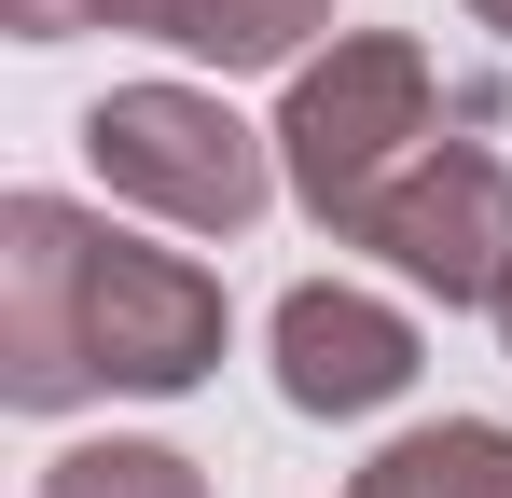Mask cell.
Listing matches in <instances>:
<instances>
[{
	"label": "cell",
	"instance_id": "1",
	"mask_svg": "<svg viewBox=\"0 0 512 498\" xmlns=\"http://www.w3.org/2000/svg\"><path fill=\"white\" fill-rule=\"evenodd\" d=\"M236 346V305L194 249H139L70 194H0V402H180Z\"/></svg>",
	"mask_w": 512,
	"mask_h": 498
},
{
	"label": "cell",
	"instance_id": "2",
	"mask_svg": "<svg viewBox=\"0 0 512 498\" xmlns=\"http://www.w3.org/2000/svg\"><path fill=\"white\" fill-rule=\"evenodd\" d=\"M429 139H443V70H429V42H402V28H333L291 70V97H277V180H291V208L333 249L374 222V194Z\"/></svg>",
	"mask_w": 512,
	"mask_h": 498
},
{
	"label": "cell",
	"instance_id": "3",
	"mask_svg": "<svg viewBox=\"0 0 512 498\" xmlns=\"http://www.w3.org/2000/svg\"><path fill=\"white\" fill-rule=\"evenodd\" d=\"M84 166L111 180V208L167 222V236H250L277 180V125H236L222 83H111L84 111Z\"/></svg>",
	"mask_w": 512,
	"mask_h": 498
},
{
	"label": "cell",
	"instance_id": "4",
	"mask_svg": "<svg viewBox=\"0 0 512 498\" xmlns=\"http://www.w3.org/2000/svg\"><path fill=\"white\" fill-rule=\"evenodd\" d=\"M346 249H374L429 305H485V319H499V291H512V166L485 153V139H429V153L374 194V222Z\"/></svg>",
	"mask_w": 512,
	"mask_h": 498
},
{
	"label": "cell",
	"instance_id": "5",
	"mask_svg": "<svg viewBox=\"0 0 512 498\" xmlns=\"http://www.w3.org/2000/svg\"><path fill=\"white\" fill-rule=\"evenodd\" d=\"M263 346H277V402H291V415H388L402 388H416V360H429L416 319H402L388 291H360V277L277 291Z\"/></svg>",
	"mask_w": 512,
	"mask_h": 498
},
{
	"label": "cell",
	"instance_id": "6",
	"mask_svg": "<svg viewBox=\"0 0 512 498\" xmlns=\"http://www.w3.org/2000/svg\"><path fill=\"white\" fill-rule=\"evenodd\" d=\"M97 28H139V42H167L194 70H305L319 42H333V0H84Z\"/></svg>",
	"mask_w": 512,
	"mask_h": 498
},
{
	"label": "cell",
	"instance_id": "7",
	"mask_svg": "<svg viewBox=\"0 0 512 498\" xmlns=\"http://www.w3.org/2000/svg\"><path fill=\"white\" fill-rule=\"evenodd\" d=\"M346 498H512V429L499 415H429L402 443H374Z\"/></svg>",
	"mask_w": 512,
	"mask_h": 498
},
{
	"label": "cell",
	"instance_id": "8",
	"mask_svg": "<svg viewBox=\"0 0 512 498\" xmlns=\"http://www.w3.org/2000/svg\"><path fill=\"white\" fill-rule=\"evenodd\" d=\"M28 498H208V471L180 443H139V429H97V443H56Z\"/></svg>",
	"mask_w": 512,
	"mask_h": 498
},
{
	"label": "cell",
	"instance_id": "9",
	"mask_svg": "<svg viewBox=\"0 0 512 498\" xmlns=\"http://www.w3.org/2000/svg\"><path fill=\"white\" fill-rule=\"evenodd\" d=\"M0 28H14V42H84L97 14L84 0H0Z\"/></svg>",
	"mask_w": 512,
	"mask_h": 498
},
{
	"label": "cell",
	"instance_id": "10",
	"mask_svg": "<svg viewBox=\"0 0 512 498\" xmlns=\"http://www.w3.org/2000/svg\"><path fill=\"white\" fill-rule=\"evenodd\" d=\"M471 28H499V42H512V0H471Z\"/></svg>",
	"mask_w": 512,
	"mask_h": 498
},
{
	"label": "cell",
	"instance_id": "11",
	"mask_svg": "<svg viewBox=\"0 0 512 498\" xmlns=\"http://www.w3.org/2000/svg\"><path fill=\"white\" fill-rule=\"evenodd\" d=\"M499 346H512V291H499Z\"/></svg>",
	"mask_w": 512,
	"mask_h": 498
}]
</instances>
